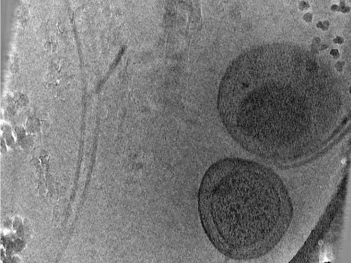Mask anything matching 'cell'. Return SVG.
I'll list each match as a JSON object with an SVG mask.
<instances>
[{
	"label": "cell",
	"instance_id": "1",
	"mask_svg": "<svg viewBox=\"0 0 351 263\" xmlns=\"http://www.w3.org/2000/svg\"><path fill=\"white\" fill-rule=\"evenodd\" d=\"M346 93L322 58L293 44H267L243 52L228 66L219 86V112L246 149L300 153L328 138Z\"/></svg>",
	"mask_w": 351,
	"mask_h": 263
},
{
	"label": "cell",
	"instance_id": "2",
	"mask_svg": "<svg viewBox=\"0 0 351 263\" xmlns=\"http://www.w3.org/2000/svg\"><path fill=\"white\" fill-rule=\"evenodd\" d=\"M255 166L241 159L220 160L206 173L198 207L208 236L225 254L248 257L255 244Z\"/></svg>",
	"mask_w": 351,
	"mask_h": 263
}]
</instances>
